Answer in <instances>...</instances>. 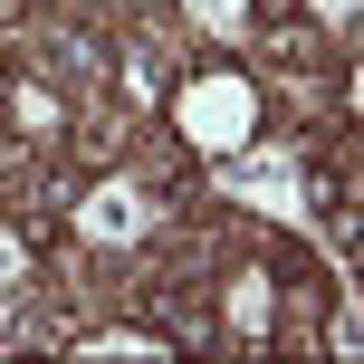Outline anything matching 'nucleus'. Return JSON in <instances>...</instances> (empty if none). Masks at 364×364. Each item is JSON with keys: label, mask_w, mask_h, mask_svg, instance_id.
<instances>
[{"label": "nucleus", "mask_w": 364, "mask_h": 364, "mask_svg": "<svg viewBox=\"0 0 364 364\" xmlns=\"http://www.w3.org/2000/svg\"><path fill=\"white\" fill-rule=\"evenodd\" d=\"M10 115H19V134H58V125H68V106H58L48 87H29V77L10 87Z\"/></svg>", "instance_id": "5"}, {"label": "nucleus", "mask_w": 364, "mask_h": 364, "mask_svg": "<svg viewBox=\"0 0 364 364\" xmlns=\"http://www.w3.org/2000/svg\"><path fill=\"white\" fill-rule=\"evenodd\" d=\"M220 316H230V336H269V316H278V278H269V269H240L230 288H220Z\"/></svg>", "instance_id": "4"}, {"label": "nucleus", "mask_w": 364, "mask_h": 364, "mask_svg": "<svg viewBox=\"0 0 364 364\" xmlns=\"http://www.w3.org/2000/svg\"><path fill=\"white\" fill-rule=\"evenodd\" d=\"M77 230L106 240V250H134V240L164 230V211H154V192H144L134 173H106V182H87V192H77Z\"/></svg>", "instance_id": "2"}, {"label": "nucleus", "mask_w": 364, "mask_h": 364, "mask_svg": "<svg viewBox=\"0 0 364 364\" xmlns=\"http://www.w3.org/2000/svg\"><path fill=\"white\" fill-rule=\"evenodd\" d=\"M77 355H164V336H144V326H96V336H77Z\"/></svg>", "instance_id": "6"}, {"label": "nucleus", "mask_w": 364, "mask_h": 364, "mask_svg": "<svg viewBox=\"0 0 364 364\" xmlns=\"http://www.w3.org/2000/svg\"><path fill=\"white\" fill-rule=\"evenodd\" d=\"M307 10L326 19V29H346V19H355V0H307Z\"/></svg>", "instance_id": "8"}, {"label": "nucleus", "mask_w": 364, "mask_h": 364, "mask_svg": "<svg viewBox=\"0 0 364 364\" xmlns=\"http://www.w3.org/2000/svg\"><path fill=\"white\" fill-rule=\"evenodd\" d=\"M19 278H29V240L0 230V288H19Z\"/></svg>", "instance_id": "7"}, {"label": "nucleus", "mask_w": 364, "mask_h": 364, "mask_svg": "<svg viewBox=\"0 0 364 364\" xmlns=\"http://www.w3.org/2000/svg\"><path fill=\"white\" fill-rule=\"evenodd\" d=\"M220 192L230 201H259L269 220H307V182H297V154H220Z\"/></svg>", "instance_id": "3"}, {"label": "nucleus", "mask_w": 364, "mask_h": 364, "mask_svg": "<svg viewBox=\"0 0 364 364\" xmlns=\"http://www.w3.org/2000/svg\"><path fill=\"white\" fill-rule=\"evenodd\" d=\"M173 134L192 154H240V144H259V87L240 68H211V77H192V87L173 96Z\"/></svg>", "instance_id": "1"}]
</instances>
